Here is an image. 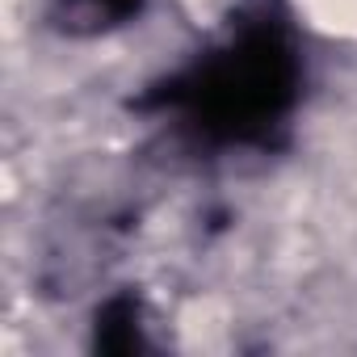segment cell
<instances>
[{
  "label": "cell",
  "mask_w": 357,
  "mask_h": 357,
  "mask_svg": "<svg viewBox=\"0 0 357 357\" xmlns=\"http://www.w3.org/2000/svg\"><path fill=\"white\" fill-rule=\"evenodd\" d=\"M294 80L290 47L273 30H261L181 80L168 101L185 105L206 135L261 139L294 101Z\"/></svg>",
  "instance_id": "cell-1"
},
{
  "label": "cell",
  "mask_w": 357,
  "mask_h": 357,
  "mask_svg": "<svg viewBox=\"0 0 357 357\" xmlns=\"http://www.w3.org/2000/svg\"><path fill=\"white\" fill-rule=\"evenodd\" d=\"M97 344L105 353H130L139 344V328H135V303L118 298L101 311V324H97Z\"/></svg>",
  "instance_id": "cell-2"
},
{
  "label": "cell",
  "mask_w": 357,
  "mask_h": 357,
  "mask_svg": "<svg viewBox=\"0 0 357 357\" xmlns=\"http://www.w3.org/2000/svg\"><path fill=\"white\" fill-rule=\"evenodd\" d=\"M97 5V13H105V17H122V13H130L139 0H93Z\"/></svg>",
  "instance_id": "cell-3"
}]
</instances>
